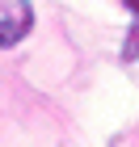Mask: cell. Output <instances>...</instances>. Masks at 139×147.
Wrapping results in <instances>:
<instances>
[{
    "label": "cell",
    "mask_w": 139,
    "mask_h": 147,
    "mask_svg": "<svg viewBox=\"0 0 139 147\" xmlns=\"http://www.w3.org/2000/svg\"><path fill=\"white\" fill-rule=\"evenodd\" d=\"M30 30H34V9H30V0H0V46L9 51V46L25 42Z\"/></svg>",
    "instance_id": "cell-1"
},
{
    "label": "cell",
    "mask_w": 139,
    "mask_h": 147,
    "mask_svg": "<svg viewBox=\"0 0 139 147\" xmlns=\"http://www.w3.org/2000/svg\"><path fill=\"white\" fill-rule=\"evenodd\" d=\"M127 9L135 13V21H139V0H127Z\"/></svg>",
    "instance_id": "cell-2"
}]
</instances>
